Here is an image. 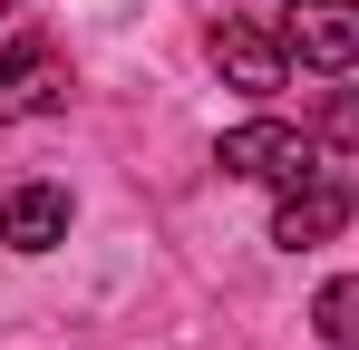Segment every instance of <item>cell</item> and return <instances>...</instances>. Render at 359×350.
Returning <instances> with one entry per match:
<instances>
[{
  "label": "cell",
  "instance_id": "cell-9",
  "mask_svg": "<svg viewBox=\"0 0 359 350\" xmlns=\"http://www.w3.org/2000/svg\"><path fill=\"white\" fill-rule=\"evenodd\" d=\"M0 10H10V0H0Z\"/></svg>",
  "mask_w": 359,
  "mask_h": 350
},
{
  "label": "cell",
  "instance_id": "cell-2",
  "mask_svg": "<svg viewBox=\"0 0 359 350\" xmlns=\"http://www.w3.org/2000/svg\"><path fill=\"white\" fill-rule=\"evenodd\" d=\"M350 214H359V185H350L340 166H311V175L282 185V205H272V243H282V253H311V243L350 233Z\"/></svg>",
  "mask_w": 359,
  "mask_h": 350
},
{
  "label": "cell",
  "instance_id": "cell-3",
  "mask_svg": "<svg viewBox=\"0 0 359 350\" xmlns=\"http://www.w3.org/2000/svg\"><path fill=\"white\" fill-rule=\"evenodd\" d=\"M59 108H68V58L49 39H0V127H29Z\"/></svg>",
  "mask_w": 359,
  "mask_h": 350
},
{
  "label": "cell",
  "instance_id": "cell-4",
  "mask_svg": "<svg viewBox=\"0 0 359 350\" xmlns=\"http://www.w3.org/2000/svg\"><path fill=\"white\" fill-rule=\"evenodd\" d=\"M282 39H292L301 68L350 78L359 68V0H282Z\"/></svg>",
  "mask_w": 359,
  "mask_h": 350
},
{
  "label": "cell",
  "instance_id": "cell-8",
  "mask_svg": "<svg viewBox=\"0 0 359 350\" xmlns=\"http://www.w3.org/2000/svg\"><path fill=\"white\" fill-rule=\"evenodd\" d=\"M320 146H330V156H359V88H330V108H320Z\"/></svg>",
  "mask_w": 359,
  "mask_h": 350
},
{
  "label": "cell",
  "instance_id": "cell-7",
  "mask_svg": "<svg viewBox=\"0 0 359 350\" xmlns=\"http://www.w3.org/2000/svg\"><path fill=\"white\" fill-rule=\"evenodd\" d=\"M311 331H320L330 350H359V273H340V283L311 292Z\"/></svg>",
  "mask_w": 359,
  "mask_h": 350
},
{
  "label": "cell",
  "instance_id": "cell-5",
  "mask_svg": "<svg viewBox=\"0 0 359 350\" xmlns=\"http://www.w3.org/2000/svg\"><path fill=\"white\" fill-rule=\"evenodd\" d=\"M214 68H224V88H243V98H272L292 78L282 20H214Z\"/></svg>",
  "mask_w": 359,
  "mask_h": 350
},
{
  "label": "cell",
  "instance_id": "cell-6",
  "mask_svg": "<svg viewBox=\"0 0 359 350\" xmlns=\"http://www.w3.org/2000/svg\"><path fill=\"white\" fill-rule=\"evenodd\" d=\"M68 185H10V205H0V243L10 253H59L68 243Z\"/></svg>",
  "mask_w": 359,
  "mask_h": 350
},
{
  "label": "cell",
  "instance_id": "cell-1",
  "mask_svg": "<svg viewBox=\"0 0 359 350\" xmlns=\"http://www.w3.org/2000/svg\"><path fill=\"white\" fill-rule=\"evenodd\" d=\"M214 166L243 175V185H292V175L320 166V136H301V127H282V117H243V127L214 136Z\"/></svg>",
  "mask_w": 359,
  "mask_h": 350
}]
</instances>
